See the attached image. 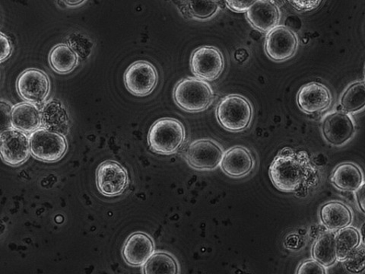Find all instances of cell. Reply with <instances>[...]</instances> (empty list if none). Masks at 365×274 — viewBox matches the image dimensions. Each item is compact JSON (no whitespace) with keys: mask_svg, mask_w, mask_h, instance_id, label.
I'll use <instances>...</instances> for the list:
<instances>
[{"mask_svg":"<svg viewBox=\"0 0 365 274\" xmlns=\"http://www.w3.org/2000/svg\"><path fill=\"white\" fill-rule=\"evenodd\" d=\"M250 102L244 96L230 95L222 99L216 109V117L222 127L230 132L246 130L253 120Z\"/></svg>","mask_w":365,"mask_h":274,"instance_id":"4","label":"cell"},{"mask_svg":"<svg viewBox=\"0 0 365 274\" xmlns=\"http://www.w3.org/2000/svg\"><path fill=\"white\" fill-rule=\"evenodd\" d=\"M49 64L52 70L58 74L73 72L78 64V54L66 44L55 46L49 54Z\"/></svg>","mask_w":365,"mask_h":274,"instance_id":"22","label":"cell"},{"mask_svg":"<svg viewBox=\"0 0 365 274\" xmlns=\"http://www.w3.org/2000/svg\"><path fill=\"white\" fill-rule=\"evenodd\" d=\"M331 182L339 190L355 192L364 183L360 168L351 163L339 165L331 176Z\"/></svg>","mask_w":365,"mask_h":274,"instance_id":"21","label":"cell"},{"mask_svg":"<svg viewBox=\"0 0 365 274\" xmlns=\"http://www.w3.org/2000/svg\"><path fill=\"white\" fill-rule=\"evenodd\" d=\"M190 64L194 76L205 82H212L222 75L225 63L218 49L202 46L192 52Z\"/></svg>","mask_w":365,"mask_h":274,"instance_id":"6","label":"cell"},{"mask_svg":"<svg viewBox=\"0 0 365 274\" xmlns=\"http://www.w3.org/2000/svg\"><path fill=\"white\" fill-rule=\"evenodd\" d=\"M228 8L235 13L242 14L259 0H225Z\"/></svg>","mask_w":365,"mask_h":274,"instance_id":"31","label":"cell"},{"mask_svg":"<svg viewBox=\"0 0 365 274\" xmlns=\"http://www.w3.org/2000/svg\"><path fill=\"white\" fill-rule=\"evenodd\" d=\"M335 235L333 231L324 233L319 235L312 248L313 258L325 268L334 265L337 261Z\"/></svg>","mask_w":365,"mask_h":274,"instance_id":"23","label":"cell"},{"mask_svg":"<svg viewBox=\"0 0 365 274\" xmlns=\"http://www.w3.org/2000/svg\"><path fill=\"white\" fill-rule=\"evenodd\" d=\"M186 139L185 126L174 118H162L155 121L148 135L152 151L158 154L176 153Z\"/></svg>","mask_w":365,"mask_h":274,"instance_id":"3","label":"cell"},{"mask_svg":"<svg viewBox=\"0 0 365 274\" xmlns=\"http://www.w3.org/2000/svg\"><path fill=\"white\" fill-rule=\"evenodd\" d=\"M181 9L190 18L207 20L220 10L217 0H180Z\"/></svg>","mask_w":365,"mask_h":274,"instance_id":"24","label":"cell"},{"mask_svg":"<svg viewBox=\"0 0 365 274\" xmlns=\"http://www.w3.org/2000/svg\"><path fill=\"white\" fill-rule=\"evenodd\" d=\"M322 133L329 144L334 146H344L355 135V121L351 114L344 111L328 113L322 121Z\"/></svg>","mask_w":365,"mask_h":274,"instance_id":"10","label":"cell"},{"mask_svg":"<svg viewBox=\"0 0 365 274\" xmlns=\"http://www.w3.org/2000/svg\"><path fill=\"white\" fill-rule=\"evenodd\" d=\"M355 192L359 207L362 213H364V182Z\"/></svg>","mask_w":365,"mask_h":274,"instance_id":"34","label":"cell"},{"mask_svg":"<svg viewBox=\"0 0 365 274\" xmlns=\"http://www.w3.org/2000/svg\"><path fill=\"white\" fill-rule=\"evenodd\" d=\"M342 111L350 114L362 111L365 106V84L363 81H356L345 89L339 100Z\"/></svg>","mask_w":365,"mask_h":274,"instance_id":"25","label":"cell"},{"mask_svg":"<svg viewBox=\"0 0 365 274\" xmlns=\"http://www.w3.org/2000/svg\"><path fill=\"white\" fill-rule=\"evenodd\" d=\"M332 102L330 90L325 85L316 82L305 84L297 95V103L306 113L323 112L330 107Z\"/></svg>","mask_w":365,"mask_h":274,"instance_id":"14","label":"cell"},{"mask_svg":"<svg viewBox=\"0 0 365 274\" xmlns=\"http://www.w3.org/2000/svg\"><path fill=\"white\" fill-rule=\"evenodd\" d=\"M16 89L23 100L33 104H41L50 94V78L38 68H28L18 78Z\"/></svg>","mask_w":365,"mask_h":274,"instance_id":"9","label":"cell"},{"mask_svg":"<svg viewBox=\"0 0 365 274\" xmlns=\"http://www.w3.org/2000/svg\"><path fill=\"white\" fill-rule=\"evenodd\" d=\"M31 154L41 161H59L66 154L68 145L64 135L39 128L29 136Z\"/></svg>","mask_w":365,"mask_h":274,"instance_id":"5","label":"cell"},{"mask_svg":"<svg viewBox=\"0 0 365 274\" xmlns=\"http://www.w3.org/2000/svg\"><path fill=\"white\" fill-rule=\"evenodd\" d=\"M64 5L70 7H76L83 4L86 0H60Z\"/></svg>","mask_w":365,"mask_h":274,"instance_id":"35","label":"cell"},{"mask_svg":"<svg viewBox=\"0 0 365 274\" xmlns=\"http://www.w3.org/2000/svg\"><path fill=\"white\" fill-rule=\"evenodd\" d=\"M122 253L128 265L133 267L143 266L155 253L153 240L143 233H133L125 241Z\"/></svg>","mask_w":365,"mask_h":274,"instance_id":"16","label":"cell"},{"mask_svg":"<svg viewBox=\"0 0 365 274\" xmlns=\"http://www.w3.org/2000/svg\"><path fill=\"white\" fill-rule=\"evenodd\" d=\"M125 88L135 96L145 97L153 93L158 83L156 68L151 63L139 61L132 64L124 76Z\"/></svg>","mask_w":365,"mask_h":274,"instance_id":"7","label":"cell"},{"mask_svg":"<svg viewBox=\"0 0 365 274\" xmlns=\"http://www.w3.org/2000/svg\"><path fill=\"white\" fill-rule=\"evenodd\" d=\"M31 154L29 137L15 128L0 133V156L4 163L18 166L26 163Z\"/></svg>","mask_w":365,"mask_h":274,"instance_id":"11","label":"cell"},{"mask_svg":"<svg viewBox=\"0 0 365 274\" xmlns=\"http://www.w3.org/2000/svg\"><path fill=\"white\" fill-rule=\"evenodd\" d=\"M297 10L308 11L317 9L323 0H288Z\"/></svg>","mask_w":365,"mask_h":274,"instance_id":"32","label":"cell"},{"mask_svg":"<svg viewBox=\"0 0 365 274\" xmlns=\"http://www.w3.org/2000/svg\"><path fill=\"white\" fill-rule=\"evenodd\" d=\"M96 184L103 196H119L128 186V171L118 163L108 160L98 166L96 173Z\"/></svg>","mask_w":365,"mask_h":274,"instance_id":"12","label":"cell"},{"mask_svg":"<svg viewBox=\"0 0 365 274\" xmlns=\"http://www.w3.org/2000/svg\"><path fill=\"white\" fill-rule=\"evenodd\" d=\"M344 268L351 273H361L365 266V248L364 243L352 251V253L341 261Z\"/></svg>","mask_w":365,"mask_h":274,"instance_id":"28","label":"cell"},{"mask_svg":"<svg viewBox=\"0 0 365 274\" xmlns=\"http://www.w3.org/2000/svg\"><path fill=\"white\" fill-rule=\"evenodd\" d=\"M145 274H175L179 273L176 259L166 253H154L143 265Z\"/></svg>","mask_w":365,"mask_h":274,"instance_id":"27","label":"cell"},{"mask_svg":"<svg viewBox=\"0 0 365 274\" xmlns=\"http://www.w3.org/2000/svg\"><path fill=\"white\" fill-rule=\"evenodd\" d=\"M297 273H327L326 268L314 259L307 260L302 263Z\"/></svg>","mask_w":365,"mask_h":274,"instance_id":"29","label":"cell"},{"mask_svg":"<svg viewBox=\"0 0 365 274\" xmlns=\"http://www.w3.org/2000/svg\"><path fill=\"white\" fill-rule=\"evenodd\" d=\"M223 154L222 148L218 143L212 140L203 139L190 144L186 159L194 169L208 171L220 165Z\"/></svg>","mask_w":365,"mask_h":274,"instance_id":"13","label":"cell"},{"mask_svg":"<svg viewBox=\"0 0 365 274\" xmlns=\"http://www.w3.org/2000/svg\"><path fill=\"white\" fill-rule=\"evenodd\" d=\"M220 165L227 176L243 178L253 171L255 162L254 156L247 148L238 146L224 153Z\"/></svg>","mask_w":365,"mask_h":274,"instance_id":"17","label":"cell"},{"mask_svg":"<svg viewBox=\"0 0 365 274\" xmlns=\"http://www.w3.org/2000/svg\"><path fill=\"white\" fill-rule=\"evenodd\" d=\"M11 107L8 103L0 101V133L11 128Z\"/></svg>","mask_w":365,"mask_h":274,"instance_id":"30","label":"cell"},{"mask_svg":"<svg viewBox=\"0 0 365 274\" xmlns=\"http://www.w3.org/2000/svg\"><path fill=\"white\" fill-rule=\"evenodd\" d=\"M245 14L250 24L262 33L278 26L281 19L279 9L270 0H259Z\"/></svg>","mask_w":365,"mask_h":274,"instance_id":"15","label":"cell"},{"mask_svg":"<svg viewBox=\"0 0 365 274\" xmlns=\"http://www.w3.org/2000/svg\"><path fill=\"white\" fill-rule=\"evenodd\" d=\"M323 225L329 231L336 232L351 225L352 212L345 203L330 201L325 203L319 212Z\"/></svg>","mask_w":365,"mask_h":274,"instance_id":"20","label":"cell"},{"mask_svg":"<svg viewBox=\"0 0 365 274\" xmlns=\"http://www.w3.org/2000/svg\"><path fill=\"white\" fill-rule=\"evenodd\" d=\"M11 121L14 128L31 133L41 127V110L33 103H20L11 109Z\"/></svg>","mask_w":365,"mask_h":274,"instance_id":"19","label":"cell"},{"mask_svg":"<svg viewBox=\"0 0 365 274\" xmlns=\"http://www.w3.org/2000/svg\"><path fill=\"white\" fill-rule=\"evenodd\" d=\"M41 127L66 135L70 129V119L63 103L52 99L46 102L41 110Z\"/></svg>","mask_w":365,"mask_h":274,"instance_id":"18","label":"cell"},{"mask_svg":"<svg viewBox=\"0 0 365 274\" xmlns=\"http://www.w3.org/2000/svg\"><path fill=\"white\" fill-rule=\"evenodd\" d=\"M299 45V37L291 29L278 26L267 33L265 51L276 62L287 61L293 57Z\"/></svg>","mask_w":365,"mask_h":274,"instance_id":"8","label":"cell"},{"mask_svg":"<svg viewBox=\"0 0 365 274\" xmlns=\"http://www.w3.org/2000/svg\"><path fill=\"white\" fill-rule=\"evenodd\" d=\"M174 99L178 107L187 112L207 110L214 101L210 85L197 77L182 78L175 86Z\"/></svg>","mask_w":365,"mask_h":274,"instance_id":"2","label":"cell"},{"mask_svg":"<svg viewBox=\"0 0 365 274\" xmlns=\"http://www.w3.org/2000/svg\"><path fill=\"white\" fill-rule=\"evenodd\" d=\"M13 52V45L4 33L0 32V64L9 59Z\"/></svg>","mask_w":365,"mask_h":274,"instance_id":"33","label":"cell"},{"mask_svg":"<svg viewBox=\"0 0 365 274\" xmlns=\"http://www.w3.org/2000/svg\"><path fill=\"white\" fill-rule=\"evenodd\" d=\"M361 234L357 228L349 225L341 228L335 235L337 260L346 258L361 243Z\"/></svg>","mask_w":365,"mask_h":274,"instance_id":"26","label":"cell"},{"mask_svg":"<svg viewBox=\"0 0 365 274\" xmlns=\"http://www.w3.org/2000/svg\"><path fill=\"white\" fill-rule=\"evenodd\" d=\"M309 157L284 148L270 165L269 175L274 186L282 192H296L303 188L314 176Z\"/></svg>","mask_w":365,"mask_h":274,"instance_id":"1","label":"cell"}]
</instances>
